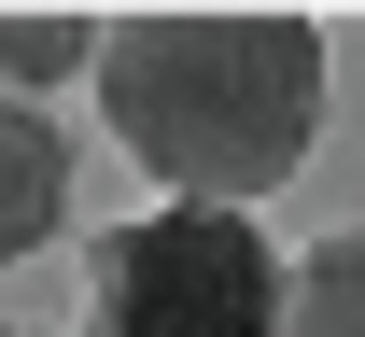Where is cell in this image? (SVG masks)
I'll list each match as a JSON object with an SVG mask.
<instances>
[{
	"mask_svg": "<svg viewBox=\"0 0 365 337\" xmlns=\"http://www.w3.org/2000/svg\"><path fill=\"white\" fill-rule=\"evenodd\" d=\"M98 113L140 183L182 211H253L323 141V28L309 14H127L98 28Z\"/></svg>",
	"mask_w": 365,
	"mask_h": 337,
	"instance_id": "6da1fadb",
	"label": "cell"
},
{
	"mask_svg": "<svg viewBox=\"0 0 365 337\" xmlns=\"http://www.w3.org/2000/svg\"><path fill=\"white\" fill-rule=\"evenodd\" d=\"M281 267L253 211H182L155 197L85 267V337H281Z\"/></svg>",
	"mask_w": 365,
	"mask_h": 337,
	"instance_id": "7a4b0ae2",
	"label": "cell"
},
{
	"mask_svg": "<svg viewBox=\"0 0 365 337\" xmlns=\"http://www.w3.org/2000/svg\"><path fill=\"white\" fill-rule=\"evenodd\" d=\"M56 225H71V127L43 98H0V267H29Z\"/></svg>",
	"mask_w": 365,
	"mask_h": 337,
	"instance_id": "3957f363",
	"label": "cell"
},
{
	"mask_svg": "<svg viewBox=\"0 0 365 337\" xmlns=\"http://www.w3.org/2000/svg\"><path fill=\"white\" fill-rule=\"evenodd\" d=\"M281 337H365V225L295 253V281H281Z\"/></svg>",
	"mask_w": 365,
	"mask_h": 337,
	"instance_id": "277c9868",
	"label": "cell"
},
{
	"mask_svg": "<svg viewBox=\"0 0 365 337\" xmlns=\"http://www.w3.org/2000/svg\"><path fill=\"white\" fill-rule=\"evenodd\" d=\"M71 71H98L85 14H0V98H43V85H71Z\"/></svg>",
	"mask_w": 365,
	"mask_h": 337,
	"instance_id": "5b68a950",
	"label": "cell"
},
{
	"mask_svg": "<svg viewBox=\"0 0 365 337\" xmlns=\"http://www.w3.org/2000/svg\"><path fill=\"white\" fill-rule=\"evenodd\" d=\"M0 337H29V323H0Z\"/></svg>",
	"mask_w": 365,
	"mask_h": 337,
	"instance_id": "8992f818",
	"label": "cell"
}]
</instances>
